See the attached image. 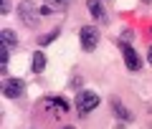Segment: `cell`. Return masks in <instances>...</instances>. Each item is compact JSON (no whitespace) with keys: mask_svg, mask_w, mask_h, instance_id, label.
Instances as JSON below:
<instances>
[{"mask_svg":"<svg viewBox=\"0 0 152 129\" xmlns=\"http://www.w3.org/2000/svg\"><path fill=\"white\" fill-rule=\"evenodd\" d=\"M51 13H53V10H51L48 5H43V8H41V15H51Z\"/></svg>","mask_w":152,"mask_h":129,"instance_id":"15","label":"cell"},{"mask_svg":"<svg viewBox=\"0 0 152 129\" xmlns=\"http://www.w3.org/2000/svg\"><path fill=\"white\" fill-rule=\"evenodd\" d=\"M38 8L33 5L31 0H23L20 5H18V18L23 20V26H28V28H36V23H38Z\"/></svg>","mask_w":152,"mask_h":129,"instance_id":"2","label":"cell"},{"mask_svg":"<svg viewBox=\"0 0 152 129\" xmlns=\"http://www.w3.org/2000/svg\"><path fill=\"white\" fill-rule=\"evenodd\" d=\"M0 13H3V15H8V13H10V0H3V8H0Z\"/></svg>","mask_w":152,"mask_h":129,"instance_id":"14","label":"cell"},{"mask_svg":"<svg viewBox=\"0 0 152 129\" xmlns=\"http://www.w3.org/2000/svg\"><path fill=\"white\" fill-rule=\"evenodd\" d=\"M23 91H26V84H23L20 79H5V84H3V94H5L8 99H18Z\"/></svg>","mask_w":152,"mask_h":129,"instance_id":"5","label":"cell"},{"mask_svg":"<svg viewBox=\"0 0 152 129\" xmlns=\"http://www.w3.org/2000/svg\"><path fill=\"white\" fill-rule=\"evenodd\" d=\"M96 46H99V31L94 26H84L81 28V48L86 53H91Z\"/></svg>","mask_w":152,"mask_h":129,"instance_id":"3","label":"cell"},{"mask_svg":"<svg viewBox=\"0 0 152 129\" xmlns=\"http://www.w3.org/2000/svg\"><path fill=\"white\" fill-rule=\"evenodd\" d=\"M132 41H134V33H132L129 28H124L122 36H119V43H132Z\"/></svg>","mask_w":152,"mask_h":129,"instance_id":"13","label":"cell"},{"mask_svg":"<svg viewBox=\"0 0 152 129\" xmlns=\"http://www.w3.org/2000/svg\"><path fill=\"white\" fill-rule=\"evenodd\" d=\"M86 10L91 13L94 18H96V20H107V13H104V5L102 3H99V0H86Z\"/></svg>","mask_w":152,"mask_h":129,"instance_id":"8","label":"cell"},{"mask_svg":"<svg viewBox=\"0 0 152 129\" xmlns=\"http://www.w3.org/2000/svg\"><path fill=\"white\" fill-rule=\"evenodd\" d=\"M109 104H112L114 114H117V117H119L122 122H132V112H129V109H127V106H124V104H122L117 96H112V99H109Z\"/></svg>","mask_w":152,"mask_h":129,"instance_id":"6","label":"cell"},{"mask_svg":"<svg viewBox=\"0 0 152 129\" xmlns=\"http://www.w3.org/2000/svg\"><path fill=\"white\" fill-rule=\"evenodd\" d=\"M46 104H48V106H56V109H61V112H69V109H71L69 104L64 101V99H48Z\"/></svg>","mask_w":152,"mask_h":129,"instance_id":"11","label":"cell"},{"mask_svg":"<svg viewBox=\"0 0 152 129\" xmlns=\"http://www.w3.org/2000/svg\"><path fill=\"white\" fill-rule=\"evenodd\" d=\"M46 69V56L43 51H33V61H31V71L33 74H41Z\"/></svg>","mask_w":152,"mask_h":129,"instance_id":"9","label":"cell"},{"mask_svg":"<svg viewBox=\"0 0 152 129\" xmlns=\"http://www.w3.org/2000/svg\"><path fill=\"white\" fill-rule=\"evenodd\" d=\"M58 38V31H53V33H46V36H41L38 38V46H48L51 41H56Z\"/></svg>","mask_w":152,"mask_h":129,"instance_id":"12","label":"cell"},{"mask_svg":"<svg viewBox=\"0 0 152 129\" xmlns=\"http://www.w3.org/2000/svg\"><path fill=\"white\" fill-rule=\"evenodd\" d=\"M119 46H122V56H124V66L129 71H140L142 61H140V56H137V51L132 48V43H119Z\"/></svg>","mask_w":152,"mask_h":129,"instance_id":"4","label":"cell"},{"mask_svg":"<svg viewBox=\"0 0 152 129\" xmlns=\"http://www.w3.org/2000/svg\"><path fill=\"white\" fill-rule=\"evenodd\" d=\"M147 61L152 63V46H150V51H147Z\"/></svg>","mask_w":152,"mask_h":129,"instance_id":"16","label":"cell"},{"mask_svg":"<svg viewBox=\"0 0 152 129\" xmlns=\"http://www.w3.org/2000/svg\"><path fill=\"white\" fill-rule=\"evenodd\" d=\"M99 94H94V91H79L76 94V112L81 114V117H86L89 112H94V109L99 106Z\"/></svg>","mask_w":152,"mask_h":129,"instance_id":"1","label":"cell"},{"mask_svg":"<svg viewBox=\"0 0 152 129\" xmlns=\"http://www.w3.org/2000/svg\"><path fill=\"white\" fill-rule=\"evenodd\" d=\"M69 3H71V0H46V5H48L51 10H66Z\"/></svg>","mask_w":152,"mask_h":129,"instance_id":"10","label":"cell"},{"mask_svg":"<svg viewBox=\"0 0 152 129\" xmlns=\"http://www.w3.org/2000/svg\"><path fill=\"white\" fill-rule=\"evenodd\" d=\"M64 129H74V127H64Z\"/></svg>","mask_w":152,"mask_h":129,"instance_id":"17","label":"cell"},{"mask_svg":"<svg viewBox=\"0 0 152 129\" xmlns=\"http://www.w3.org/2000/svg\"><path fill=\"white\" fill-rule=\"evenodd\" d=\"M0 46H5V48H15L18 46V36L10 28H0Z\"/></svg>","mask_w":152,"mask_h":129,"instance_id":"7","label":"cell"}]
</instances>
